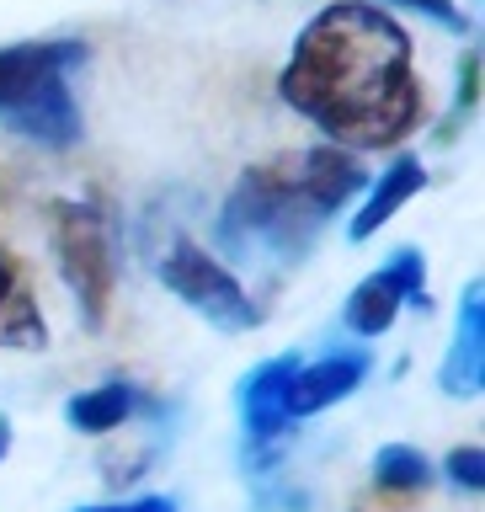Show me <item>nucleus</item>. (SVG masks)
Returning <instances> with one entry per match:
<instances>
[{
  "label": "nucleus",
  "mask_w": 485,
  "mask_h": 512,
  "mask_svg": "<svg viewBox=\"0 0 485 512\" xmlns=\"http://www.w3.org/2000/svg\"><path fill=\"white\" fill-rule=\"evenodd\" d=\"M443 470H448V480H454L459 491L480 496V491H485V448H480V443H464V448H454V454L443 459Z\"/></svg>",
  "instance_id": "obj_14"
},
{
  "label": "nucleus",
  "mask_w": 485,
  "mask_h": 512,
  "mask_svg": "<svg viewBox=\"0 0 485 512\" xmlns=\"http://www.w3.org/2000/svg\"><path fill=\"white\" fill-rule=\"evenodd\" d=\"M278 96L352 155L390 150L427 118L411 32L368 0H331L304 22L278 75Z\"/></svg>",
  "instance_id": "obj_1"
},
{
  "label": "nucleus",
  "mask_w": 485,
  "mask_h": 512,
  "mask_svg": "<svg viewBox=\"0 0 485 512\" xmlns=\"http://www.w3.org/2000/svg\"><path fill=\"white\" fill-rule=\"evenodd\" d=\"M0 347H16V352L48 347V320H43L38 294L27 283V267L6 246H0Z\"/></svg>",
  "instance_id": "obj_11"
},
{
  "label": "nucleus",
  "mask_w": 485,
  "mask_h": 512,
  "mask_svg": "<svg viewBox=\"0 0 485 512\" xmlns=\"http://www.w3.org/2000/svg\"><path fill=\"white\" fill-rule=\"evenodd\" d=\"M432 480H438L432 459L411 443H384L374 454V486L390 491V496H422Z\"/></svg>",
  "instance_id": "obj_13"
},
{
  "label": "nucleus",
  "mask_w": 485,
  "mask_h": 512,
  "mask_svg": "<svg viewBox=\"0 0 485 512\" xmlns=\"http://www.w3.org/2000/svg\"><path fill=\"white\" fill-rule=\"evenodd\" d=\"M48 246H54L64 288L80 304V320L102 331L112 294H118V246H112L107 214L91 203H54L48 208Z\"/></svg>",
  "instance_id": "obj_4"
},
{
  "label": "nucleus",
  "mask_w": 485,
  "mask_h": 512,
  "mask_svg": "<svg viewBox=\"0 0 485 512\" xmlns=\"http://www.w3.org/2000/svg\"><path fill=\"white\" fill-rule=\"evenodd\" d=\"M475 91H480V54H464V70H459V96H454V112H448V123H443V139H454V134H459V123L470 118Z\"/></svg>",
  "instance_id": "obj_15"
},
{
  "label": "nucleus",
  "mask_w": 485,
  "mask_h": 512,
  "mask_svg": "<svg viewBox=\"0 0 485 512\" xmlns=\"http://www.w3.org/2000/svg\"><path fill=\"white\" fill-rule=\"evenodd\" d=\"M80 512H176V496H128V502H96Z\"/></svg>",
  "instance_id": "obj_17"
},
{
  "label": "nucleus",
  "mask_w": 485,
  "mask_h": 512,
  "mask_svg": "<svg viewBox=\"0 0 485 512\" xmlns=\"http://www.w3.org/2000/svg\"><path fill=\"white\" fill-rule=\"evenodd\" d=\"M11 443H16V432H11V422H6V416H0V459L11 454Z\"/></svg>",
  "instance_id": "obj_18"
},
{
  "label": "nucleus",
  "mask_w": 485,
  "mask_h": 512,
  "mask_svg": "<svg viewBox=\"0 0 485 512\" xmlns=\"http://www.w3.org/2000/svg\"><path fill=\"white\" fill-rule=\"evenodd\" d=\"M155 400L139 390L134 379H102L91 384V390H80L64 400V422H70L75 432H86V438H107V432L128 427L134 416H144Z\"/></svg>",
  "instance_id": "obj_10"
},
{
  "label": "nucleus",
  "mask_w": 485,
  "mask_h": 512,
  "mask_svg": "<svg viewBox=\"0 0 485 512\" xmlns=\"http://www.w3.org/2000/svg\"><path fill=\"white\" fill-rule=\"evenodd\" d=\"M438 384L454 400H475L485 390V283L480 278L459 299V331L438 363Z\"/></svg>",
  "instance_id": "obj_9"
},
{
  "label": "nucleus",
  "mask_w": 485,
  "mask_h": 512,
  "mask_svg": "<svg viewBox=\"0 0 485 512\" xmlns=\"http://www.w3.org/2000/svg\"><path fill=\"white\" fill-rule=\"evenodd\" d=\"M427 187V166L416 155H395L390 166L379 171V182L368 187V198H363V208L352 214V224H347V240H374L384 224H390L400 208H406L416 192Z\"/></svg>",
  "instance_id": "obj_12"
},
{
  "label": "nucleus",
  "mask_w": 485,
  "mask_h": 512,
  "mask_svg": "<svg viewBox=\"0 0 485 512\" xmlns=\"http://www.w3.org/2000/svg\"><path fill=\"white\" fill-rule=\"evenodd\" d=\"M368 363H374V358H368L363 347H331V352H320L315 363H299L294 379H288V395H283L288 416L304 422V416H315V411L336 406V400H347L368 379Z\"/></svg>",
  "instance_id": "obj_8"
},
{
  "label": "nucleus",
  "mask_w": 485,
  "mask_h": 512,
  "mask_svg": "<svg viewBox=\"0 0 485 512\" xmlns=\"http://www.w3.org/2000/svg\"><path fill=\"white\" fill-rule=\"evenodd\" d=\"M368 187V171L352 150L310 144L283 150L240 171L219 208V251L246 267H299L320 230Z\"/></svg>",
  "instance_id": "obj_2"
},
{
  "label": "nucleus",
  "mask_w": 485,
  "mask_h": 512,
  "mask_svg": "<svg viewBox=\"0 0 485 512\" xmlns=\"http://www.w3.org/2000/svg\"><path fill=\"white\" fill-rule=\"evenodd\" d=\"M406 304L422 310V315L432 310V299H427V256L416 246L390 251V262H384L379 272H368V278L352 288L347 304H342V326L352 336H384Z\"/></svg>",
  "instance_id": "obj_6"
},
{
  "label": "nucleus",
  "mask_w": 485,
  "mask_h": 512,
  "mask_svg": "<svg viewBox=\"0 0 485 512\" xmlns=\"http://www.w3.org/2000/svg\"><path fill=\"white\" fill-rule=\"evenodd\" d=\"M86 64L80 38H27L0 48V123L16 139H32L43 150L80 144V107L70 91V70Z\"/></svg>",
  "instance_id": "obj_3"
},
{
  "label": "nucleus",
  "mask_w": 485,
  "mask_h": 512,
  "mask_svg": "<svg viewBox=\"0 0 485 512\" xmlns=\"http://www.w3.org/2000/svg\"><path fill=\"white\" fill-rule=\"evenodd\" d=\"M160 283L187 304L192 315H203L219 331H256L262 326V304L251 299V288L219 262V251L198 246V240H176L160 256Z\"/></svg>",
  "instance_id": "obj_5"
},
{
  "label": "nucleus",
  "mask_w": 485,
  "mask_h": 512,
  "mask_svg": "<svg viewBox=\"0 0 485 512\" xmlns=\"http://www.w3.org/2000/svg\"><path fill=\"white\" fill-rule=\"evenodd\" d=\"M299 363H304L299 352H278V358L256 363L251 374L240 379V390H235L240 427H246V443H251V454H256V459H272V454H278V443L299 427L294 416H288V406H283L288 379H294V368H299Z\"/></svg>",
  "instance_id": "obj_7"
},
{
  "label": "nucleus",
  "mask_w": 485,
  "mask_h": 512,
  "mask_svg": "<svg viewBox=\"0 0 485 512\" xmlns=\"http://www.w3.org/2000/svg\"><path fill=\"white\" fill-rule=\"evenodd\" d=\"M400 6H411V11H422L432 16V22H443V27H454V32H470V16H464L454 0H400Z\"/></svg>",
  "instance_id": "obj_16"
}]
</instances>
